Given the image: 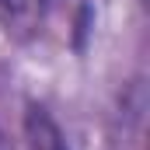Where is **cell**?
Here are the masks:
<instances>
[{
  "label": "cell",
  "instance_id": "2",
  "mask_svg": "<svg viewBox=\"0 0 150 150\" xmlns=\"http://www.w3.org/2000/svg\"><path fill=\"white\" fill-rule=\"evenodd\" d=\"M25 4H28V0H0V7H4V11H21Z\"/></svg>",
  "mask_w": 150,
  "mask_h": 150
},
{
  "label": "cell",
  "instance_id": "3",
  "mask_svg": "<svg viewBox=\"0 0 150 150\" xmlns=\"http://www.w3.org/2000/svg\"><path fill=\"white\" fill-rule=\"evenodd\" d=\"M0 150H11V143H7V136L0 133Z\"/></svg>",
  "mask_w": 150,
  "mask_h": 150
},
{
  "label": "cell",
  "instance_id": "1",
  "mask_svg": "<svg viewBox=\"0 0 150 150\" xmlns=\"http://www.w3.org/2000/svg\"><path fill=\"white\" fill-rule=\"evenodd\" d=\"M25 136H28L32 150H70L63 129L56 126V119L42 105H28V112H25Z\"/></svg>",
  "mask_w": 150,
  "mask_h": 150
}]
</instances>
